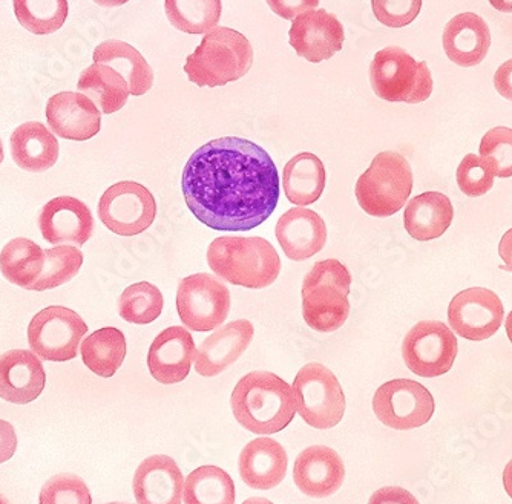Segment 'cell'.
I'll use <instances>...</instances> for the list:
<instances>
[{
	"mask_svg": "<svg viewBox=\"0 0 512 504\" xmlns=\"http://www.w3.org/2000/svg\"><path fill=\"white\" fill-rule=\"evenodd\" d=\"M181 189L195 218L223 232H247L266 223L281 195L269 152L240 137L198 148L184 167Z\"/></svg>",
	"mask_w": 512,
	"mask_h": 504,
	"instance_id": "1",
	"label": "cell"
},
{
	"mask_svg": "<svg viewBox=\"0 0 512 504\" xmlns=\"http://www.w3.org/2000/svg\"><path fill=\"white\" fill-rule=\"evenodd\" d=\"M230 406L241 426L261 436L283 431L296 414L292 387L269 371L246 374L237 383L230 397Z\"/></svg>",
	"mask_w": 512,
	"mask_h": 504,
	"instance_id": "2",
	"label": "cell"
},
{
	"mask_svg": "<svg viewBox=\"0 0 512 504\" xmlns=\"http://www.w3.org/2000/svg\"><path fill=\"white\" fill-rule=\"evenodd\" d=\"M207 264L218 278L230 284L261 290L281 273V258L261 236H220L207 249Z\"/></svg>",
	"mask_w": 512,
	"mask_h": 504,
	"instance_id": "3",
	"label": "cell"
},
{
	"mask_svg": "<svg viewBox=\"0 0 512 504\" xmlns=\"http://www.w3.org/2000/svg\"><path fill=\"white\" fill-rule=\"evenodd\" d=\"M253 65L249 39L232 28L218 27L203 37L188 57L184 72L200 88H220L243 79Z\"/></svg>",
	"mask_w": 512,
	"mask_h": 504,
	"instance_id": "4",
	"label": "cell"
},
{
	"mask_svg": "<svg viewBox=\"0 0 512 504\" xmlns=\"http://www.w3.org/2000/svg\"><path fill=\"white\" fill-rule=\"evenodd\" d=\"M352 275L338 259L316 262L302 282V316L312 330L333 333L350 315Z\"/></svg>",
	"mask_w": 512,
	"mask_h": 504,
	"instance_id": "5",
	"label": "cell"
},
{
	"mask_svg": "<svg viewBox=\"0 0 512 504\" xmlns=\"http://www.w3.org/2000/svg\"><path fill=\"white\" fill-rule=\"evenodd\" d=\"M413 190V171L404 155H376L356 183V200L367 215L388 218L407 204Z\"/></svg>",
	"mask_w": 512,
	"mask_h": 504,
	"instance_id": "6",
	"label": "cell"
},
{
	"mask_svg": "<svg viewBox=\"0 0 512 504\" xmlns=\"http://www.w3.org/2000/svg\"><path fill=\"white\" fill-rule=\"evenodd\" d=\"M371 88L379 99L417 105L433 94V77L427 63L417 62L399 46H387L370 65Z\"/></svg>",
	"mask_w": 512,
	"mask_h": 504,
	"instance_id": "7",
	"label": "cell"
},
{
	"mask_svg": "<svg viewBox=\"0 0 512 504\" xmlns=\"http://www.w3.org/2000/svg\"><path fill=\"white\" fill-rule=\"evenodd\" d=\"M296 413L307 425L330 429L341 422L345 413V396L335 374L322 364H307L293 382Z\"/></svg>",
	"mask_w": 512,
	"mask_h": 504,
	"instance_id": "8",
	"label": "cell"
},
{
	"mask_svg": "<svg viewBox=\"0 0 512 504\" xmlns=\"http://www.w3.org/2000/svg\"><path fill=\"white\" fill-rule=\"evenodd\" d=\"M229 288L207 273L188 276L178 285L177 311L184 327L206 333L224 324L230 313Z\"/></svg>",
	"mask_w": 512,
	"mask_h": 504,
	"instance_id": "9",
	"label": "cell"
},
{
	"mask_svg": "<svg viewBox=\"0 0 512 504\" xmlns=\"http://www.w3.org/2000/svg\"><path fill=\"white\" fill-rule=\"evenodd\" d=\"M86 333L88 325L76 311L54 305L34 316L28 327V342L40 359L68 362L76 359Z\"/></svg>",
	"mask_w": 512,
	"mask_h": 504,
	"instance_id": "10",
	"label": "cell"
},
{
	"mask_svg": "<svg viewBox=\"0 0 512 504\" xmlns=\"http://www.w3.org/2000/svg\"><path fill=\"white\" fill-rule=\"evenodd\" d=\"M457 344L453 330L444 322L422 321L414 325L402 344V356L411 373L421 377L447 374L456 362Z\"/></svg>",
	"mask_w": 512,
	"mask_h": 504,
	"instance_id": "11",
	"label": "cell"
},
{
	"mask_svg": "<svg viewBox=\"0 0 512 504\" xmlns=\"http://www.w3.org/2000/svg\"><path fill=\"white\" fill-rule=\"evenodd\" d=\"M99 216L115 235H140L154 223L157 201L143 184L122 181L109 187L100 198Z\"/></svg>",
	"mask_w": 512,
	"mask_h": 504,
	"instance_id": "12",
	"label": "cell"
},
{
	"mask_svg": "<svg viewBox=\"0 0 512 504\" xmlns=\"http://www.w3.org/2000/svg\"><path fill=\"white\" fill-rule=\"evenodd\" d=\"M373 411L388 428L408 431L430 422L434 414V399L421 383L394 379L376 391Z\"/></svg>",
	"mask_w": 512,
	"mask_h": 504,
	"instance_id": "13",
	"label": "cell"
},
{
	"mask_svg": "<svg viewBox=\"0 0 512 504\" xmlns=\"http://www.w3.org/2000/svg\"><path fill=\"white\" fill-rule=\"evenodd\" d=\"M503 316L505 308L499 296L483 287L463 290L448 307L451 330L460 338L474 342L493 338L502 327Z\"/></svg>",
	"mask_w": 512,
	"mask_h": 504,
	"instance_id": "14",
	"label": "cell"
},
{
	"mask_svg": "<svg viewBox=\"0 0 512 504\" xmlns=\"http://www.w3.org/2000/svg\"><path fill=\"white\" fill-rule=\"evenodd\" d=\"M289 37L290 45L299 57L310 63H321L342 50L345 34L335 14L312 10L293 19Z\"/></svg>",
	"mask_w": 512,
	"mask_h": 504,
	"instance_id": "15",
	"label": "cell"
},
{
	"mask_svg": "<svg viewBox=\"0 0 512 504\" xmlns=\"http://www.w3.org/2000/svg\"><path fill=\"white\" fill-rule=\"evenodd\" d=\"M39 227L43 238L54 246L82 247L94 232V216L77 198L57 197L43 206Z\"/></svg>",
	"mask_w": 512,
	"mask_h": 504,
	"instance_id": "16",
	"label": "cell"
},
{
	"mask_svg": "<svg viewBox=\"0 0 512 504\" xmlns=\"http://www.w3.org/2000/svg\"><path fill=\"white\" fill-rule=\"evenodd\" d=\"M46 120L60 138L86 141L102 128V112L80 92H60L48 100Z\"/></svg>",
	"mask_w": 512,
	"mask_h": 504,
	"instance_id": "17",
	"label": "cell"
},
{
	"mask_svg": "<svg viewBox=\"0 0 512 504\" xmlns=\"http://www.w3.org/2000/svg\"><path fill=\"white\" fill-rule=\"evenodd\" d=\"M192 334L180 325L161 331L148 353L151 376L163 385L183 382L191 373L195 357Z\"/></svg>",
	"mask_w": 512,
	"mask_h": 504,
	"instance_id": "18",
	"label": "cell"
},
{
	"mask_svg": "<svg viewBox=\"0 0 512 504\" xmlns=\"http://www.w3.org/2000/svg\"><path fill=\"white\" fill-rule=\"evenodd\" d=\"M255 328L247 319H238L218 328L195 351V370L200 376L215 377L243 356L252 344Z\"/></svg>",
	"mask_w": 512,
	"mask_h": 504,
	"instance_id": "19",
	"label": "cell"
},
{
	"mask_svg": "<svg viewBox=\"0 0 512 504\" xmlns=\"http://www.w3.org/2000/svg\"><path fill=\"white\" fill-rule=\"evenodd\" d=\"M344 478V462L329 446H310L298 455L293 466L295 485L302 494L313 498L336 494Z\"/></svg>",
	"mask_w": 512,
	"mask_h": 504,
	"instance_id": "20",
	"label": "cell"
},
{
	"mask_svg": "<svg viewBox=\"0 0 512 504\" xmlns=\"http://www.w3.org/2000/svg\"><path fill=\"white\" fill-rule=\"evenodd\" d=\"M275 235L287 258L306 261L324 249L327 226L313 210L295 207L279 218Z\"/></svg>",
	"mask_w": 512,
	"mask_h": 504,
	"instance_id": "21",
	"label": "cell"
},
{
	"mask_svg": "<svg viewBox=\"0 0 512 504\" xmlns=\"http://www.w3.org/2000/svg\"><path fill=\"white\" fill-rule=\"evenodd\" d=\"M46 374L36 354L11 350L0 356V397L14 405L34 402L45 390Z\"/></svg>",
	"mask_w": 512,
	"mask_h": 504,
	"instance_id": "22",
	"label": "cell"
},
{
	"mask_svg": "<svg viewBox=\"0 0 512 504\" xmlns=\"http://www.w3.org/2000/svg\"><path fill=\"white\" fill-rule=\"evenodd\" d=\"M183 474L168 455H152L135 471V500L138 504H181Z\"/></svg>",
	"mask_w": 512,
	"mask_h": 504,
	"instance_id": "23",
	"label": "cell"
},
{
	"mask_svg": "<svg viewBox=\"0 0 512 504\" xmlns=\"http://www.w3.org/2000/svg\"><path fill=\"white\" fill-rule=\"evenodd\" d=\"M490 46V27L479 14H457L445 27V53L451 62L462 68H471L482 63L490 51Z\"/></svg>",
	"mask_w": 512,
	"mask_h": 504,
	"instance_id": "24",
	"label": "cell"
},
{
	"mask_svg": "<svg viewBox=\"0 0 512 504\" xmlns=\"http://www.w3.org/2000/svg\"><path fill=\"white\" fill-rule=\"evenodd\" d=\"M287 452L281 443L269 437L252 440L241 451L240 475L253 489L269 491L283 482L287 472Z\"/></svg>",
	"mask_w": 512,
	"mask_h": 504,
	"instance_id": "25",
	"label": "cell"
},
{
	"mask_svg": "<svg viewBox=\"0 0 512 504\" xmlns=\"http://www.w3.org/2000/svg\"><path fill=\"white\" fill-rule=\"evenodd\" d=\"M453 218V204L447 195L425 192L405 207L404 226L411 238L427 243L444 235L453 224Z\"/></svg>",
	"mask_w": 512,
	"mask_h": 504,
	"instance_id": "26",
	"label": "cell"
},
{
	"mask_svg": "<svg viewBox=\"0 0 512 504\" xmlns=\"http://www.w3.org/2000/svg\"><path fill=\"white\" fill-rule=\"evenodd\" d=\"M14 163L28 172H45L59 160V141L39 122L20 125L11 135Z\"/></svg>",
	"mask_w": 512,
	"mask_h": 504,
	"instance_id": "27",
	"label": "cell"
},
{
	"mask_svg": "<svg viewBox=\"0 0 512 504\" xmlns=\"http://www.w3.org/2000/svg\"><path fill=\"white\" fill-rule=\"evenodd\" d=\"M94 62L111 66L128 82L129 94L140 97L154 85V71L140 51L122 40H108L94 50Z\"/></svg>",
	"mask_w": 512,
	"mask_h": 504,
	"instance_id": "28",
	"label": "cell"
},
{
	"mask_svg": "<svg viewBox=\"0 0 512 504\" xmlns=\"http://www.w3.org/2000/svg\"><path fill=\"white\" fill-rule=\"evenodd\" d=\"M327 183L322 161L310 152L295 155L284 167V194L290 203L309 206L321 198Z\"/></svg>",
	"mask_w": 512,
	"mask_h": 504,
	"instance_id": "29",
	"label": "cell"
},
{
	"mask_svg": "<svg viewBox=\"0 0 512 504\" xmlns=\"http://www.w3.org/2000/svg\"><path fill=\"white\" fill-rule=\"evenodd\" d=\"M77 89L86 95L102 114H114L128 102L129 86L122 74L103 63H94L80 74Z\"/></svg>",
	"mask_w": 512,
	"mask_h": 504,
	"instance_id": "30",
	"label": "cell"
},
{
	"mask_svg": "<svg viewBox=\"0 0 512 504\" xmlns=\"http://www.w3.org/2000/svg\"><path fill=\"white\" fill-rule=\"evenodd\" d=\"M45 250L34 241L16 238L0 252V272L11 284L31 290L42 275Z\"/></svg>",
	"mask_w": 512,
	"mask_h": 504,
	"instance_id": "31",
	"label": "cell"
},
{
	"mask_svg": "<svg viewBox=\"0 0 512 504\" xmlns=\"http://www.w3.org/2000/svg\"><path fill=\"white\" fill-rule=\"evenodd\" d=\"M126 357V338L119 328L106 327L97 330L83 341V364L97 376H114Z\"/></svg>",
	"mask_w": 512,
	"mask_h": 504,
	"instance_id": "32",
	"label": "cell"
},
{
	"mask_svg": "<svg viewBox=\"0 0 512 504\" xmlns=\"http://www.w3.org/2000/svg\"><path fill=\"white\" fill-rule=\"evenodd\" d=\"M184 504H235V485L218 466H200L184 482Z\"/></svg>",
	"mask_w": 512,
	"mask_h": 504,
	"instance_id": "33",
	"label": "cell"
},
{
	"mask_svg": "<svg viewBox=\"0 0 512 504\" xmlns=\"http://www.w3.org/2000/svg\"><path fill=\"white\" fill-rule=\"evenodd\" d=\"M172 27L186 34H207L220 23L221 0H165Z\"/></svg>",
	"mask_w": 512,
	"mask_h": 504,
	"instance_id": "34",
	"label": "cell"
},
{
	"mask_svg": "<svg viewBox=\"0 0 512 504\" xmlns=\"http://www.w3.org/2000/svg\"><path fill=\"white\" fill-rule=\"evenodd\" d=\"M14 13L25 30L46 36L63 27L68 0H14Z\"/></svg>",
	"mask_w": 512,
	"mask_h": 504,
	"instance_id": "35",
	"label": "cell"
},
{
	"mask_svg": "<svg viewBox=\"0 0 512 504\" xmlns=\"http://www.w3.org/2000/svg\"><path fill=\"white\" fill-rule=\"evenodd\" d=\"M163 293L151 282L129 285L119 299V313L129 324L146 325L157 321L163 311Z\"/></svg>",
	"mask_w": 512,
	"mask_h": 504,
	"instance_id": "36",
	"label": "cell"
},
{
	"mask_svg": "<svg viewBox=\"0 0 512 504\" xmlns=\"http://www.w3.org/2000/svg\"><path fill=\"white\" fill-rule=\"evenodd\" d=\"M83 266V253L74 246H59L45 250V264L33 292L53 290L76 278Z\"/></svg>",
	"mask_w": 512,
	"mask_h": 504,
	"instance_id": "37",
	"label": "cell"
},
{
	"mask_svg": "<svg viewBox=\"0 0 512 504\" xmlns=\"http://www.w3.org/2000/svg\"><path fill=\"white\" fill-rule=\"evenodd\" d=\"M494 172L485 158L476 154L465 155L457 167V184L467 197L477 198L488 194L494 186Z\"/></svg>",
	"mask_w": 512,
	"mask_h": 504,
	"instance_id": "38",
	"label": "cell"
},
{
	"mask_svg": "<svg viewBox=\"0 0 512 504\" xmlns=\"http://www.w3.org/2000/svg\"><path fill=\"white\" fill-rule=\"evenodd\" d=\"M40 504H92L91 492L74 474L54 475L43 485Z\"/></svg>",
	"mask_w": 512,
	"mask_h": 504,
	"instance_id": "39",
	"label": "cell"
},
{
	"mask_svg": "<svg viewBox=\"0 0 512 504\" xmlns=\"http://www.w3.org/2000/svg\"><path fill=\"white\" fill-rule=\"evenodd\" d=\"M480 157L493 166L496 177H512V129L499 128L486 132L480 143Z\"/></svg>",
	"mask_w": 512,
	"mask_h": 504,
	"instance_id": "40",
	"label": "cell"
},
{
	"mask_svg": "<svg viewBox=\"0 0 512 504\" xmlns=\"http://www.w3.org/2000/svg\"><path fill=\"white\" fill-rule=\"evenodd\" d=\"M376 19L390 28H404L421 13L422 0H371Z\"/></svg>",
	"mask_w": 512,
	"mask_h": 504,
	"instance_id": "41",
	"label": "cell"
},
{
	"mask_svg": "<svg viewBox=\"0 0 512 504\" xmlns=\"http://www.w3.org/2000/svg\"><path fill=\"white\" fill-rule=\"evenodd\" d=\"M267 4L276 16L293 20L299 14L315 10L319 0H267Z\"/></svg>",
	"mask_w": 512,
	"mask_h": 504,
	"instance_id": "42",
	"label": "cell"
},
{
	"mask_svg": "<svg viewBox=\"0 0 512 504\" xmlns=\"http://www.w3.org/2000/svg\"><path fill=\"white\" fill-rule=\"evenodd\" d=\"M368 504H421L411 492L399 486H387L371 495Z\"/></svg>",
	"mask_w": 512,
	"mask_h": 504,
	"instance_id": "43",
	"label": "cell"
},
{
	"mask_svg": "<svg viewBox=\"0 0 512 504\" xmlns=\"http://www.w3.org/2000/svg\"><path fill=\"white\" fill-rule=\"evenodd\" d=\"M17 449V436L10 422L0 420V463L11 460Z\"/></svg>",
	"mask_w": 512,
	"mask_h": 504,
	"instance_id": "44",
	"label": "cell"
},
{
	"mask_svg": "<svg viewBox=\"0 0 512 504\" xmlns=\"http://www.w3.org/2000/svg\"><path fill=\"white\" fill-rule=\"evenodd\" d=\"M494 86L503 99L512 102V59L502 63L494 76Z\"/></svg>",
	"mask_w": 512,
	"mask_h": 504,
	"instance_id": "45",
	"label": "cell"
},
{
	"mask_svg": "<svg viewBox=\"0 0 512 504\" xmlns=\"http://www.w3.org/2000/svg\"><path fill=\"white\" fill-rule=\"evenodd\" d=\"M499 255L502 261L505 262L503 269L512 273V229H509L502 236V241L499 244Z\"/></svg>",
	"mask_w": 512,
	"mask_h": 504,
	"instance_id": "46",
	"label": "cell"
},
{
	"mask_svg": "<svg viewBox=\"0 0 512 504\" xmlns=\"http://www.w3.org/2000/svg\"><path fill=\"white\" fill-rule=\"evenodd\" d=\"M503 486H505L506 494L512 498V460L503 471Z\"/></svg>",
	"mask_w": 512,
	"mask_h": 504,
	"instance_id": "47",
	"label": "cell"
},
{
	"mask_svg": "<svg viewBox=\"0 0 512 504\" xmlns=\"http://www.w3.org/2000/svg\"><path fill=\"white\" fill-rule=\"evenodd\" d=\"M490 4L500 13L512 14V0H490Z\"/></svg>",
	"mask_w": 512,
	"mask_h": 504,
	"instance_id": "48",
	"label": "cell"
},
{
	"mask_svg": "<svg viewBox=\"0 0 512 504\" xmlns=\"http://www.w3.org/2000/svg\"><path fill=\"white\" fill-rule=\"evenodd\" d=\"M100 7H122V5L128 4L129 0H94Z\"/></svg>",
	"mask_w": 512,
	"mask_h": 504,
	"instance_id": "49",
	"label": "cell"
},
{
	"mask_svg": "<svg viewBox=\"0 0 512 504\" xmlns=\"http://www.w3.org/2000/svg\"><path fill=\"white\" fill-rule=\"evenodd\" d=\"M506 334H508L509 341L512 344V311L509 313L508 318H506Z\"/></svg>",
	"mask_w": 512,
	"mask_h": 504,
	"instance_id": "50",
	"label": "cell"
},
{
	"mask_svg": "<svg viewBox=\"0 0 512 504\" xmlns=\"http://www.w3.org/2000/svg\"><path fill=\"white\" fill-rule=\"evenodd\" d=\"M243 504H273L272 501L266 500V498H249L244 501Z\"/></svg>",
	"mask_w": 512,
	"mask_h": 504,
	"instance_id": "51",
	"label": "cell"
},
{
	"mask_svg": "<svg viewBox=\"0 0 512 504\" xmlns=\"http://www.w3.org/2000/svg\"><path fill=\"white\" fill-rule=\"evenodd\" d=\"M4 144H2V140H0V164H2V161H4Z\"/></svg>",
	"mask_w": 512,
	"mask_h": 504,
	"instance_id": "52",
	"label": "cell"
},
{
	"mask_svg": "<svg viewBox=\"0 0 512 504\" xmlns=\"http://www.w3.org/2000/svg\"><path fill=\"white\" fill-rule=\"evenodd\" d=\"M0 504H10L8 503L7 498L4 497V495H0Z\"/></svg>",
	"mask_w": 512,
	"mask_h": 504,
	"instance_id": "53",
	"label": "cell"
},
{
	"mask_svg": "<svg viewBox=\"0 0 512 504\" xmlns=\"http://www.w3.org/2000/svg\"><path fill=\"white\" fill-rule=\"evenodd\" d=\"M109 504H128V503H109Z\"/></svg>",
	"mask_w": 512,
	"mask_h": 504,
	"instance_id": "54",
	"label": "cell"
}]
</instances>
